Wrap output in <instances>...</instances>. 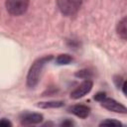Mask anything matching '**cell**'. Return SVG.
<instances>
[{
	"label": "cell",
	"instance_id": "obj_15",
	"mask_svg": "<svg viewBox=\"0 0 127 127\" xmlns=\"http://www.w3.org/2000/svg\"><path fill=\"white\" fill-rule=\"evenodd\" d=\"M8 126H12V123L8 119L3 118L0 120V127H8Z\"/></svg>",
	"mask_w": 127,
	"mask_h": 127
},
{
	"label": "cell",
	"instance_id": "obj_3",
	"mask_svg": "<svg viewBox=\"0 0 127 127\" xmlns=\"http://www.w3.org/2000/svg\"><path fill=\"white\" fill-rule=\"evenodd\" d=\"M5 6L11 15L20 16L27 11L29 7V0H6Z\"/></svg>",
	"mask_w": 127,
	"mask_h": 127
},
{
	"label": "cell",
	"instance_id": "obj_7",
	"mask_svg": "<svg viewBox=\"0 0 127 127\" xmlns=\"http://www.w3.org/2000/svg\"><path fill=\"white\" fill-rule=\"evenodd\" d=\"M67 110L79 118H86V117H88V115L90 113V108L83 104L72 105V106L68 107Z\"/></svg>",
	"mask_w": 127,
	"mask_h": 127
},
{
	"label": "cell",
	"instance_id": "obj_4",
	"mask_svg": "<svg viewBox=\"0 0 127 127\" xmlns=\"http://www.w3.org/2000/svg\"><path fill=\"white\" fill-rule=\"evenodd\" d=\"M100 104H101V106H103L107 110H110V111H113V112H116V113L125 114L127 112V109L123 104H121L118 101L114 100L113 98H109L107 96H105L100 101Z\"/></svg>",
	"mask_w": 127,
	"mask_h": 127
},
{
	"label": "cell",
	"instance_id": "obj_9",
	"mask_svg": "<svg viewBox=\"0 0 127 127\" xmlns=\"http://www.w3.org/2000/svg\"><path fill=\"white\" fill-rule=\"evenodd\" d=\"M117 34L123 39L126 40L127 38V29H126V17H124L121 21L118 22L117 24Z\"/></svg>",
	"mask_w": 127,
	"mask_h": 127
},
{
	"label": "cell",
	"instance_id": "obj_16",
	"mask_svg": "<svg viewBox=\"0 0 127 127\" xmlns=\"http://www.w3.org/2000/svg\"><path fill=\"white\" fill-rule=\"evenodd\" d=\"M71 125H73V123H72L71 121H68V120L64 121V122L62 123V126H71Z\"/></svg>",
	"mask_w": 127,
	"mask_h": 127
},
{
	"label": "cell",
	"instance_id": "obj_13",
	"mask_svg": "<svg viewBox=\"0 0 127 127\" xmlns=\"http://www.w3.org/2000/svg\"><path fill=\"white\" fill-rule=\"evenodd\" d=\"M123 78L121 77V76H119V75H116V76H114V82H115V84H116V86L119 88V87H121V85H122V83H123Z\"/></svg>",
	"mask_w": 127,
	"mask_h": 127
},
{
	"label": "cell",
	"instance_id": "obj_2",
	"mask_svg": "<svg viewBox=\"0 0 127 127\" xmlns=\"http://www.w3.org/2000/svg\"><path fill=\"white\" fill-rule=\"evenodd\" d=\"M82 0H57L59 10L65 16H71L75 14L80 6Z\"/></svg>",
	"mask_w": 127,
	"mask_h": 127
},
{
	"label": "cell",
	"instance_id": "obj_14",
	"mask_svg": "<svg viewBox=\"0 0 127 127\" xmlns=\"http://www.w3.org/2000/svg\"><path fill=\"white\" fill-rule=\"evenodd\" d=\"M105 96H106L105 92H97V93L94 95V99H95L96 101H99V102H100Z\"/></svg>",
	"mask_w": 127,
	"mask_h": 127
},
{
	"label": "cell",
	"instance_id": "obj_6",
	"mask_svg": "<svg viewBox=\"0 0 127 127\" xmlns=\"http://www.w3.org/2000/svg\"><path fill=\"white\" fill-rule=\"evenodd\" d=\"M43 115L40 113H24L21 117L22 125H32L38 124L43 121Z\"/></svg>",
	"mask_w": 127,
	"mask_h": 127
},
{
	"label": "cell",
	"instance_id": "obj_1",
	"mask_svg": "<svg viewBox=\"0 0 127 127\" xmlns=\"http://www.w3.org/2000/svg\"><path fill=\"white\" fill-rule=\"evenodd\" d=\"M52 59H53L52 56H46V57L38 59L31 65V67L29 69V72H28V75H27V84H28L29 87H34V86H36L38 84L44 66Z\"/></svg>",
	"mask_w": 127,
	"mask_h": 127
},
{
	"label": "cell",
	"instance_id": "obj_8",
	"mask_svg": "<svg viewBox=\"0 0 127 127\" xmlns=\"http://www.w3.org/2000/svg\"><path fill=\"white\" fill-rule=\"evenodd\" d=\"M64 104L62 100H55V101H46V102H38L37 106L40 108H59Z\"/></svg>",
	"mask_w": 127,
	"mask_h": 127
},
{
	"label": "cell",
	"instance_id": "obj_12",
	"mask_svg": "<svg viewBox=\"0 0 127 127\" xmlns=\"http://www.w3.org/2000/svg\"><path fill=\"white\" fill-rule=\"evenodd\" d=\"M75 76L80 77V78H88V77L91 76V72L87 69H81V70H78L75 73Z\"/></svg>",
	"mask_w": 127,
	"mask_h": 127
},
{
	"label": "cell",
	"instance_id": "obj_11",
	"mask_svg": "<svg viewBox=\"0 0 127 127\" xmlns=\"http://www.w3.org/2000/svg\"><path fill=\"white\" fill-rule=\"evenodd\" d=\"M99 125L100 126H122V123L120 121H117L114 119H106V120L102 121Z\"/></svg>",
	"mask_w": 127,
	"mask_h": 127
},
{
	"label": "cell",
	"instance_id": "obj_5",
	"mask_svg": "<svg viewBox=\"0 0 127 127\" xmlns=\"http://www.w3.org/2000/svg\"><path fill=\"white\" fill-rule=\"evenodd\" d=\"M92 86H93L92 81L87 78L86 80H84L83 82H81L74 90L71 91L70 97L72 99H78V98L84 96L85 94H87L88 92H90V90L92 89Z\"/></svg>",
	"mask_w": 127,
	"mask_h": 127
},
{
	"label": "cell",
	"instance_id": "obj_10",
	"mask_svg": "<svg viewBox=\"0 0 127 127\" xmlns=\"http://www.w3.org/2000/svg\"><path fill=\"white\" fill-rule=\"evenodd\" d=\"M73 61L72 57L67 55V54H63V55H60L57 59H56V64H59V65H62V64H70L71 62Z\"/></svg>",
	"mask_w": 127,
	"mask_h": 127
}]
</instances>
